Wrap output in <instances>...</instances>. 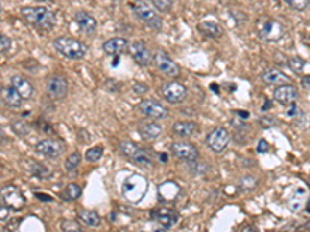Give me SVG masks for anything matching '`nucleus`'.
<instances>
[{
	"label": "nucleus",
	"mask_w": 310,
	"mask_h": 232,
	"mask_svg": "<svg viewBox=\"0 0 310 232\" xmlns=\"http://www.w3.org/2000/svg\"><path fill=\"white\" fill-rule=\"evenodd\" d=\"M21 14L28 23L37 26L42 31H50L56 25V14L45 6H24Z\"/></svg>",
	"instance_id": "f257e3e1"
},
{
	"label": "nucleus",
	"mask_w": 310,
	"mask_h": 232,
	"mask_svg": "<svg viewBox=\"0 0 310 232\" xmlns=\"http://www.w3.org/2000/svg\"><path fill=\"white\" fill-rule=\"evenodd\" d=\"M53 46L59 54L69 59H82L87 54V46L70 36H59L53 41Z\"/></svg>",
	"instance_id": "f03ea898"
},
{
	"label": "nucleus",
	"mask_w": 310,
	"mask_h": 232,
	"mask_svg": "<svg viewBox=\"0 0 310 232\" xmlns=\"http://www.w3.org/2000/svg\"><path fill=\"white\" fill-rule=\"evenodd\" d=\"M119 152L123 153V156H126L127 160H130L132 163H137L140 166H144V167H151L154 164V155L151 150H147V148L138 146L134 141H121L119 146Z\"/></svg>",
	"instance_id": "7ed1b4c3"
},
{
	"label": "nucleus",
	"mask_w": 310,
	"mask_h": 232,
	"mask_svg": "<svg viewBox=\"0 0 310 232\" xmlns=\"http://www.w3.org/2000/svg\"><path fill=\"white\" fill-rule=\"evenodd\" d=\"M147 190V181L144 176L134 173L129 175L124 180L123 186H121V193L129 203H138L140 200H143Z\"/></svg>",
	"instance_id": "20e7f679"
},
{
	"label": "nucleus",
	"mask_w": 310,
	"mask_h": 232,
	"mask_svg": "<svg viewBox=\"0 0 310 232\" xmlns=\"http://www.w3.org/2000/svg\"><path fill=\"white\" fill-rule=\"evenodd\" d=\"M132 9H134L135 16L143 23H146L149 28H152V30H157V31L162 30V26H163L162 17H160L155 13V9L151 5H147L144 0H137V2H134L132 3Z\"/></svg>",
	"instance_id": "39448f33"
},
{
	"label": "nucleus",
	"mask_w": 310,
	"mask_h": 232,
	"mask_svg": "<svg viewBox=\"0 0 310 232\" xmlns=\"http://www.w3.org/2000/svg\"><path fill=\"white\" fill-rule=\"evenodd\" d=\"M160 93H162V96L165 98V101L169 102V104H180V102H183L188 96L186 87L182 82H177V81L165 82L162 88H160Z\"/></svg>",
	"instance_id": "423d86ee"
},
{
	"label": "nucleus",
	"mask_w": 310,
	"mask_h": 232,
	"mask_svg": "<svg viewBox=\"0 0 310 232\" xmlns=\"http://www.w3.org/2000/svg\"><path fill=\"white\" fill-rule=\"evenodd\" d=\"M0 198L6 204V208H9L11 211H21L26 203L22 190L13 184L5 186L2 192H0Z\"/></svg>",
	"instance_id": "0eeeda50"
},
{
	"label": "nucleus",
	"mask_w": 310,
	"mask_h": 232,
	"mask_svg": "<svg viewBox=\"0 0 310 232\" xmlns=\"http://www.w3.org/2000/svg\"><path fill=\"white\" fill-rule=\"evenodd\" d=\"M284 34H286V26L279 21H276V19H267L265 23L259 30L261 39L265 42H276L283 39Z\"/></svg>",
	"instance_id": "6e6552de"
},
{
	"label": "nucleus",
	"mask_w": 310,
	"mask_h": 232,
	"mask_svg": "<svg viewBox=\"0 0 310 232\" xmlns=\"http://www.w3.org/2000/svg\"><path fill=\"white\" fill-rule=\"evenodd\" d=\"M129 53L140 67H149L154 62V54L143 41H135L129 45Z\"/></svg>",
	"instance_id": "1a4fd4ad"
},
{
	"label": "nucleus",
	"mask_w": 310,
	"mask_h": 232,
	"mask_svg": "<svg viewBox=\"0 0 310 232\" xmlns=\"http://www.w3.org/2000/svg\"><path fill=\"white\" fill-rule=\"evenodd\" d=\"M230 143V132L223 127L213 128L206 136V146H208L214 153H220L227 148Z\"/></svg>",
	"instance_id": "9d476101"
},
{
	"label": "nucleus",
	"mask_w": 310,
	"mask_h": 232,
	"mask_svg": "<svg viewBox=\"0 0 310 232\" xmlns=\"http://www.w3.org/2000/svg\"><path fill=\"white\" fill-rule=\"evenodd\" d=\"M138 110L142 111L144 116H147L149 119H154V121L165 119L169 115L167 108L155 99H143L138 104Z\"/></svg>",
	"instance_id": "9b49d317"
},
{
	"label": "nucleus",
	"mask_w": 310,
	"mask_h": 232,
	"mask_svg": "<svg viewBox=\"0 0 310 232\" xmlns=\"http://www.w3.org/2000/svg\"><path fill=\"white\" fill-rule=\"evenodd\" d=\"M65 150V146L59 139L53 138H44L36 143V152L47 158H59Z\"/></svg>",
	"instance_id": "f8f14e48"
},
{
	"label": "nucleus",
	"mask_w": 310,
	"mask_h": 232,
	"mask_svg": "<svg viewBox=\"0 0 310 232\" xmlns=\"http://www.w3.org/2000/svg\"><path fill=\"white\" fill-rule=\"evenodd\" d=\"M154 62L157 65V68L167 78H177L178 74H180V67L177 65V62L169 58L163 51H158L154 56Z\"/></svg>",
	"instance_id": "ddd939ff"
},
{
	"label": "nucleus",
	"mask_w": 310,
	"mask_h": 232,
	"mask_svg": "<svg viewBox=\"0 0 310 232\" xmlns=\"http://www.w3.org/2000/svg\"><path fill=\"white\" fill-rule=\"evenodd\" d=\"M171 152L178 158V160H183L186 163L195 161L199 158V148L194 144L186 143V141H175L171 146Z\"/></svg>",
	"instance_id": "4468645a"
},
{
	"label": "nucleus",
	"mask_w": 310,
	"mask_h": 232,
	"mask_svg": "<svg viewBox=\"0 0 310 232\" xmlns=\"http://www.w3.org/2000/svg\"><path fill=\"white\" fill-rule=\"evenodd\" d=\"M47 91H48V96L51 99H62L65 98L69 91V84L67 79L61 74H53L48 79V84H47Z\"/></svg>",
	"instance_id": "2eb2a0df"
},
{
	"label": "nucleus",
	"mask_w": 310,
	"mask_h": 232,
	"mask_svg": "<svg viewBox=\"0 0 310 232\" xmlns=\"http://www.w3.org/2000/svg\"><path fill=\"white\" fill-rule=\"evenodd\" d=\"M152 220H155L158 225H162L165 229L172 228L178 221V213L171 208H157L151 212Z\"/></svg>",
	"instance_id": "dca6fc26"
},
{
	"label": "nucleus",
	"mask_w": 310,
	"mask_h": 232,
	"mask_svg": "<svg viewBox=\"0 0 310 232\" xmlns=\"http://www.w3.org/2000/svg\"><path fill=\"white\" fill-rule=\"evenodd\" d=\"M273 98L281 105H292L299 98V93L295 85H292V84H286V85H279L273 91Z\"/></svg>",
	"instance_id": "f3484780"
},
{
	"label": "nucleus",
	"mask_w": 310,
	"mask_h": 232,
	"mask_svg": "<svg viewBox=\"0 0 310 232\" xmlns=\"http://www.w3.org/2000/svg\"><path fill=\"white\" fill-rule=\"evenodd\" d=\"M11 87L19 93V95H21V98L24 101H28L34 96V85L31 84V81H28L24 76H19V74L13 76L11 78Z\"/></svg>",
	"instance_id": "a211bd4d"
},
{
	"label": "nucleus",
	"mask_w": 310,
	"mask_h": 232,
	"mask_svg": "<svg viewBox=\"0 0 310 232\" xmlns=\"http://www.w3.org/2000/svg\"><path fill=\"white\" fill-rule=\"evenodd\" d=\"M127 48H129V42H127V39H124V37H112V39L102 43V50H104V53L107 56H112V58L119 56Z\"/></svg>",
	"instance_id": "6ab92c4d"
},
{
	"label": "nucleus",
	"mask_w": 310,
	"mask_h": 232,
	"mask_svg": "<svg viewBox=\"0 0 310 232\" xmlns=\"http://www.w3.org/2000/svg\"><path fill=\"white\" fill-rule=\"evenodd\" d=\"M74 22L78 23L81 31L86 33V34H93L96 31V26H98L96 19L87 11H78L76 14H74Z\"/></svg>",
	"instance_id": "aec40b11"
},
{
	"label": "nucleus",
	"mask_w": 310,
	"mask_h": 232,
	"mask_svg": "<svg viewBox=\"0 0 310 232\" xmlns=\"http://www.w3.org/2000/svg\"><path fill=\"white\" fill-rule=\"evenodd\" d=\"M262 79H264L265 84H268V85H286V84H290V78L287 76V74L284 71H281L278 68H270V70H265L264 73H262Z\"/></svg>",
	"instance_id": "412c9836"
},
{
	"label": "nucleus",
	"mask_w": 310,
	"mask_h": 232,
	"mask_svg": "<svg viewBox=\"0 0 310 232\" xmlns=\"http://www.w3.org/2000/svg\"><path fill=\"white\" fill-rule=\"evenodd\" d=\"M172 130L177 136L191 138L199 132V126H197L194 121H177V123L172 126Z\"/></svg>",
	"instance_id": "4be33fe9"
},
{
	"label": "nucleus",
	"mask_w": 310,
	"mask_h": 232,
	"mask_svg": "<svg viewBox=\"0 0 310 232\" xmlns=\"http://www.w3.org/2000/svg\"><path fill=\"white\" fill-rule=\"evenodd\" d=\"M140 135H142L144 139H155L162 135L163 127L160 126L157 121L151 119V121H144V123L140 124Z\"/></svg>",
	"instance_id": "5701e85b"
},
{
	"label": "nucleus",
	"mask_w": 310,
	"mask_h": 232,
	"mask_svg": "<svg viewBox=\"0 0 310 232\" xmlns=\"http://www.w3.org/2000/svg\"><path fill=\"white\" fill-rule=\"evenodd\" d=\"M197 28H199V31H200L203 36L210 37V39H217V37H222V34H223V28H222V25H219L217 22H213V21L200 22Z\"/></svg>",
	"instance_id": "b1692460"
},
{
	"label": "nucleus",
	"mask_w": 310,
	"mask_h": 232,
	"mask_svg": "<svg viewBox=\"0 0 310 232\" xmlns=\"http://www.w3.org/2000/svg\"><path fill=\"white\" fill-rule=\"evenodd\" d=\"M2 101H3V104H6L9 108H21V105H22V98H21V95H19V93L9 85V87H5V88H2Z\"/></svg>",
	"instance_id": "393cba45"
},
{
	"label": "nucleus",
	"mask_w": 310,
	"mask_h": 232,
	"mask_svg": "<svg viewBox=\"0 0 310 232\" xmlns=\"http://www.w3.org/2000/svg\"><path fill=\"white\" fill-rule=\"evenodd\" d=\"M28 170L31 172V175L37 176V178H41V180H48L51 176V170L48 169V167L34 161V160L28 161Z\"/></svg>",
	"instance_id": "a878e982"
},
{
	"label": "nucleus",
	"mask_w": 310,
	"mask_h": 232,
	"mask_svg": "<svg viewBox=\"0 0 310 232\" xmlns=\"http://www.w3.org/2000/svg\"><path fill=\"white\" fill-rule=\"evenodd\" d=\"M78 218L84 223V225H87L90 228H98L101 225V217L95 211H89V209H82L78 213Z\"/></svg>",
	"instance_id": "bb28decb"
},
{
	"label": "nucleus",
	"mask_w": 310,
	"mask_h": 232,
	"mask_svg": "<svg viewBox=\"0 0 310 232\" xmlns=\"http://www.w3.org/2000/svg\"><path fill=\"white\" fill-rule=\"evenodd\" d=\"M62 200L65 201H74L81 197V186L76 183H70L69 186H65L62 193H61Z\"/></svg>",
	"instance_id": "cd10ccee"
},
{
	"label": "nucleus",
	"mask_w": 310,
	"mask_h": 232,
	"mask_svg": "<svg viewBox=\"0 0 310 232\" xmlns=\"http://www.w3.org/2000/svg\"><path fill=\"white\" fill-rule=\"evenodd\" d=\"M258 186V180L256 176H251V175H247V176H242V178L239 180V189L243 190V192H251L255 190Z\"/></svg>",
	"instance_id": "c85d7f7f"
},
{
	"label": "nucleus",
	"mask_w": 310,
	"mask_h": 232,
	"mask_svg": "<svg viewBox=\"0 0 310 232\" xmlns=\"http://www.w3.org/2000/svg\"><path fill=\"white\" fill-rule=\"evenodd\" d=\"M11 128L13 132L19 136H26L28 133H30V124H26L24 119H17V121H13L11 123Z\"/></svg>",
	"instance_id": "c756f323"
},
{
	"label": "nucleus",
	"mask_w": 310,
	"mask_h": 232,
	"mask_svg": "<svg viewBox=\"0 0 310 232\" xmlns=\"http://www.w3.org/2000/svg\"><path fill=\"white\" fill-rule=\"evenodd\" d=\"M79 166H81V153L79 152L70 153L67 160H65V170L73 172V170H76Z\"/></svg>",
	"instance_id": "7c9ffc66"
},
{
	"label": "nucleus",
	"mask_w": 310,
	"mask_h": 232,
	"mask_svg": "<svg viewBox=\"0 0 310 232\" xmlns=\"http://www.w3.org/2000/svg\"><path fill=\"white\" fill-rule=\"evenodd\" d=\"M102 153H104V148H102V146H93L86 152V160L90 161V163H96L98 160H101V158H102Z\"/></svg>",
	"instance_id": "2f4dec72"
},
{
	"label": "nucleus",
	"mask_w": 310,
	"mask_h": 232,
	"mask_svg": "<svg viewBox=\"0 0 310 232\" xmlns=\"http://www.w3.org/2000/svg\"><path fill=\"white\" fill-rule=\"evenodd\" d=\"M61 229H62V232H84V229L79 223L73 221V220H62Z\"/></svg>",
	"instance_id": "473e14b6"
},
{
	"label": "nucleus",
	"mask_w": 310,
	"mask_h": 232,
	"mask_svg": "<svg viewBox=\"0 0 310 232\" xmlns=\"http://www.w3.org/2000/svg\"><path fill=\"white\" fill-rule=\"evenodd\" d=\"M151 2L158 9V11L167 13V11H171V9H172L175 0H151Z\"/></svg>",
	"instance_id": "72a5a7b5"
},
{
	"label": "nucleus",
	"mask_w": 310,
	"mask_h": 232,
	"mask_svg": "<svg viewBox=\"0 0 310 232\" xmlns=\"http://www.w3.org/2000/svg\"><path fill=\"white\" fill-rule=\"evenodd\" d=\"M288 65H290V68H292L295 73H303L304 71V68H306V65H307V62L304 61V59H301V58H292L288 61Z\"/></svg>",
	"instance_id": "f704fd0d"
},
{
	"label": "nucleus",
	"mask_w": 310,
	"mask_h": 232,
	"mask_svg": "<svg viewBox=\"0 0 310 232\" xmlns=\"http://www.w3.org/2000/svg\"><path fill=\"white\" fill-rule=\"evenodd\" d=\"M188 166H190V169L194 173L203 175V173L208 172V164H206V163H197V160L195 161H190V163H188Z\"/></svg>",
	"instance_id": "c9c22d12"
},
{
	"label": "nucleus",
	"mask_w": 310,
	"mask_h": 232,
	"mask_svg": "<svg viewBox=\"0 0 310 232\" xmlns=\"http://www.w3.org/2000/svg\"><path fill=\"white\" fill-rule=\"evenodd\" d=\"M288 6H292L296 11H304V9L309 8L310 0H286Z\"/></svg>",
	"instance_id": "e433bc0d"
},
{
	"label": "nucleus",
	"mask_w": 310,
	"mask_h": 232,
	"mask_svg": "<svg viewBox=\"0 0 310 232\" xmlns=\"http://www.w3.org/2000/svg\"><path fill=\"white\" fill-rule=\"evenodd\" d=\"M9 46H11V41H9V37L0 33V54H5L9 50Z\"/></svg>",
	"instance_id": "4c0bfd02"
},
{
	"label": "nucleus",
	"mask_w": 310,
	"mask_h": 232,
	"mask_svg": "<svg viewBox=\"0 0 310 232\" xmlns=\"http://www.w3.org/2000/svg\"><path fill=\"white\" fill-rule=\"evenodd\" d=\"M9 208H6V204L3 201H0V220H8L9 217Z\"/></svg>",
	"instance_id": "58836bf2"
},
{
	"label": "nucleus",
	"mask_w": 310,
	"mask_h": 232,
	"mask_svg": "<svg viewBox=\"0 0 310 232\" xmlns=\"http://www.w3.org/2000/svg\"><path fill=\"white\" fill-rule=\"evenodd\" d=\"M256 150H258V153H267V150H268V143L265 141V139H261V141L258 143Z\"/></svg>",
	"instance_id": "ea45409f"
},
{
	"label": "nucleus",
	"mask_w": 310,
	"mask_h": 232,
	"mask_svg": "<svg viewBox=\"0 0 310 232\" xmlns=\"http://www.w3.org/2000/svg\"><path fill=\"white\" fill-rule=\"evenodd\" d=\"M147 85L146 84H135L134 85V91L137 93V95H144V93H147Z\"/></svg>",
	"instance_id": "a19ab883"
},
{
	"label": "nucleus",
	"mask_w": 310,
	"mask_h": 232,
	"mask_svg": "<svg viewBox=\"0 0 310 232\" xmlns=\"http://www.w3.org/2000/svg\"><path fill=\"white\" fill-rule=\"evenodd\" d=\"M37 126H39L41 128L39 130H42V132H45V133H53V130H51V127L45 123V121H42V119H39V123H37Z\"/></svg>",
	"instance_id": "79ce46f5"
},
{
	"label": "nucleus",
	"mask_w": 310,
	"mask_h": 232,
	"mask_svg": "<svg viewBox=\"0 0 310 232\" xmlns=\"http://www.w3.org/2000/svg\"><path fill=\"white\" fill-rule=\"evenodd\" d=\"M261 124L264 126V127H265V126L270 127V126H275V124H276V121H275V119H271V118H262V119H261Z\"/></svg>",
	"instance_id": "37998d69"
},
{
	"label": "nucleus",
	"mask_w": 310,
	"mask_h": 232,
	"mask_svg": "<svg viewBox=\"0 0 310 232\" xmlns=\"http://www.w3.org/2000/svg\"><path fill=\"white\" fill-rule=\"evenodd\" d=\"M17 225H19V221H17V220H11V221L8 223V226H6L8 229H5V232H14Z\"/></svg>",
	"instance_id": "c03bdc74"
},
{
	"label": "nucleus",
	"mask_w": 310,
	"mask_h": 232,
	"mask_svg": "<svg viewBox=\"0 0 310 232\" xmlns=\"http://www.w3.org/2000/svg\"><path fill=\"white\" fill-rule=\"evenodd\" d=\"M36 198L37 200H42V201H51L53 197H50V195H45V193H39V192H36Z\"/></svg>",
	"instance_id": "a18cd8bd"
},
{
	"label": "nucleus",
	"mask_w": 310,
	"mask_h": 232,
	"mask_svg": "<svg viewBox=\"0 0 310 232\" xmlns=\"http://www.w3.org/2000/svg\"><path fill=\"white\" fill-rule=\"evenodd\" d=\"M301 84H303L304 88L310 90V74H306V76L303 78V81H301Z\"/></svg>",
	"instance_id": "49530a36"
},
{
	"label": "nucleus",
	"mask_w": 310,
	"mask_h": 232,
	"mask_svg": "<svg viewBox=\"0 0 310 232\" xmlns=\"http://www.w3.org/2000/svg\"><path fill=\"white\" fill-rule=\"evenodd\" d=\"M242 232H258V231H256L255 228H253V226H245Z\"/></svg>",
	"instance_id": "de8ad7c7"
},
{
	"label": "nucleus",
	"mask_w": 310,
	"mask_h": 232,
	"mask_svg": "<svg viewBox=\"0 0 310 232\" xmlns=\"http://www.w3.org/2000/svg\"><path fill=\"white\" fill-rule=\"evenodd\" d=\"M160 161H162V163H166V161H167V155H166V153H160Z\"/></svg>",
	"instance_id": "09e8293b"
},
{
	"label": "nucleus",
	"mask_w": 310,
	"mask_h": 232,
	"mask_svg": "<svg viewBox=\"0 0 310 232\" xmlns=\"http://www.w3.org/2000/svg\"><path fill=\"white\" fill-rule=\"evenodd\" d=\"M238 113H239L240 118H243V119H247V118H248V113H247V111H238Z\"/></svg>",
	"instance_id": "8fccbe9b"
},
{
	"label": "nucleus",
	"mask_w": 310,
	"mask_h": 232,
	"mask_svg": "<svg viewBox=\"0 0 310 232\" xmlns=\"http://www.w3.org/2000/svg\"><path fill=\"white\" fill-rule=\"evenodd\" d=\"M268 108H271V102H270V101H267V102H265V105L262 107V110H268Z\"/></svg>",
	"instance_id": "3c124183"
},
{
	"label": "nucleus",
	"mask_w": 310,
	"mask_h": 232,
	"mask_svg": "<svg viewBox=\"0 0 310 232\" xmlns=\"http://www.w3.org/2000/svg\"><path fill=\"white\" fill-rule=\"evenodd\" d=\"M117 63H119V56H115V58H114V62H112V65H114V67H115Z\"/></svg>",
	"instance_id": "603ef678"
},
{
	"label": "nucleus",
	"mask_w": 310,
	"mask_h": 232,
	"mask_svg": "<svg viewBox=\"0 0 310 232\" xmlns=\"http://www.w3.org/2000/svg\"><path fill=\"white\" fill-rule=\"evenodd\" d=\"M306 211H307V212H310V200H309V203L306 204Z\"/></svg>",
	"instance_id": "864d4df0"
},
{
	"label": "nucleus",
	"mask_w": 310,
	"mask_h": 232,
	"mask_svg": "<svg viewBox=\"0 0 310 232\" xmlns=\"http://www.w3.org/2000/svg\"><path fill=\"white\" fill-rule=\"evenodd\" d=\"M2 102H3V101H2V98H0V107H2Z\"/></svg>",
	"instance_id": "5fc2aeb1"
},
{
	"label": "nucleus",
	"mask_w": 310,
	"mask_h": 232,
	"mask_svg": "<svg viewBox=\"0 0 310 232\" xmlns=\"http://www.w3.org/2000/svg\"><path fill=\"white\" fill-rule=\"evenodd\" d=\"M0 11H2V3H0Z\"/></svg>",
	"instance_id": "6e6d98bb"
}]
</instances>
